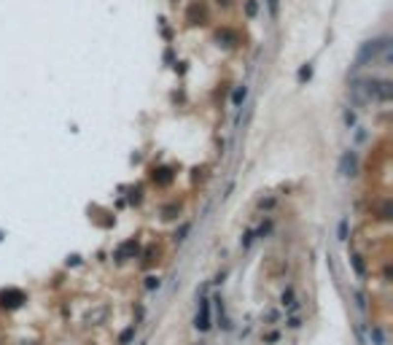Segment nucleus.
Segmentation results:
<instances>
[{
	"mask_svg": "<svg viewBox=\"0 0 393 345\" xmlns=\"http://www.w3.org/2000/svg\"><path fill=\"white\" fill-rule=\"evenodd\" d=\"M253 240H256V232H245V238H242V248H248Z\"/></svg>",
	"mask_w": 393,
	"mask_h": 345,
	"instance_id": "obj_21",
	"label": "nucleus"
},
{
	"mask_svg": "<svg viewBox=\"0 0 393 345\" xmlns=\"http://www.w3.org/2000/svg\"><path fill=\"white\" fill-rule=\"evenodd\" d=\"M339 240H347V218L339 221Z\"/></svg>",
	"mask_w": 393,
	"mask_h": 345,
	"instance_id": "obj_20",
	"label": "nucleus"
},
{
	"mask_svg": "<svg viewBox=\"0 0 393 345\" xmlns=\"http://www.w3.org/2000/svg\"><path fill=\"white\" fill-rule=\"evenodd\" d=\"M391 81H380V100H391V95H393V89H391Z\"/></svg>",
	"mask_w": 393,
	"mask_h": 345,
	"instance_id": "obj_13",
	"label": "nucleus"
},
{
	"mask_svg": "<svg viewBox=\"0 0 393 345\" xmlns=\"http://www.w3.org/2000/svg\"><path fill=\"white\" fill-rule=\"evenodd\" d=\"M245 97H248V86H245V84L235 86V95H232V105H235V108H240L242 103H245Z\"/></svg>",
	"mask_w": 393,
	"mask_h": 345,
	"instance_id": "obj_9",
	"label": "nucleus"
},
{
	"mask_svg": "<svg viewBox=\"0 0 393 345\" xmlns=\"http://www.w3.org/2000/svg\"><path fill=\"white\" fill-rule=\"evenodd\" d=\"M132 337H135V324L129 326V329H124V332H121V337H119V345H127L129 340H132Z\"/></svg>",
	"mask_w": 393,
	"mask_h": 345,
	"instance_id": "obj_15",
	"label": "nucleus"
},
{
	"mask_svg": "<svg viewBox=\"0 0 393 345\" xmlns=\"http://www.w3.org/2000/svg\"><path fill=\"white\" fill-rule=\"evenodd\" d=\"M350 262H353V270H356L358 278H366V264H363V259L361 256H353Z\"/></svg>",
	"mask_w": 393,
	"mask_h": 345,
	"instance_id": "obj_11",
	"label": "nucleus"
},
{
	"mask_svg": "<svg viewBox=\"0 0 393 345\" xmlns=\"http://www.w3.org/2000/svg\"><path fill=\"white\" fill-rule=\"evenodd\" d=\"M202 19H205V8L199 3H194L189 8V22H191V25H202Z\"/></svg>",
	"mask_w": 393,
	"mask_h": 345,
	"instance_id": "obj_10",
	"label": "nucleus"
},
{
	"mask_svg": "<svg viewBox=\"0 0 393 345\" xmlns=\"http://www.w3.org/2000/svg\"><path fill=\"white\" fill-rule=\"evenodd\" d=\"M146 289H148V291L159 289V278H153V275H151V278H146Z\"/></svg>",
	"mask_w": 393,
	"mask_h": 345,
	"instance_id": "obj_19",
	"label": "nucleus"
},
{
	"mask_svg": "<svg viewBox=\"0 0 393 345\" xmlns=\"http://www.w3.org/2000/svg\"><path fill=\"white\" fill-rule=\"evenodd\" d=\"M215 41H218V46H235L240 38H237V33H232V30H218L215 33Z\"/></svg>",
	"mask_w": 393,
	"mask_h": 345,
	"instance_id": "obj_8",
	"label": "nucleus"
},
{
	"mask_svg": "<svg viewBox=\"0 0 393 345\" xmlns=\"http://www.w3.org/2000/svg\"><path fill=\"white\" fill-rule=\"evenodd\" d=\"M186 235H189V224H183V227H181L178 232H175V240H183Z\"/></svg>",
	"mask_w": 393,
	"mask_h": 345,
	"instance_id": "obj_22",
	"label": "nucleus"
},
{
	"mask_svg": "<svg viewBox=\"0 0 393 345\" xmlns=\"http://www.w3.org/2000/svg\"><path fill=\"white\" fill-rule=\"evenodd\" d=\"M345 122H347V127H353V124H356V113L347 111V113H345Z\"/></svg>",
	"mask_w": 393,
	"mask_h": 345,
	"instance_id": "obj_24",
	"label": "nucleus"
},
{
	"mask_svg": "<svg viewBox=\"0 0 393 345\" xmlns=\"http://www.w3.org/2000/svg\"><path fill=\"white\" fill-rule=\"evenodd\" d=\"M280 305H283L286 310H291V313H296V310H299V302H296V294H294L291 286H288V289L280 294Z\"/></svg>",
	"mask_w": 393,
	"mask_h": 345,
	"instance_id": "obj_7",
	"label": "nucleus"
},
{
	"mask_svg": "<svg viewBox=\"0 0 393 345\" xmlns=\"http://www.w3.org/2000/svg\"><path fill=\"white\" fill-rule=\"evenodd\" d=\"M312 78V68L310 65H302L299 68V81H310Z\"/></svg>",
	"mask_w": 393,
	"mask_h": 345,
	"instance_id": "obj_16",
	"label": "nucleus"
},
{
	"mask_svg": "<svg viewBox=\"0 0 393 345\" xmlns=\"http://www.w3.org/2000/svg\"><path fill=\"white\" fill-rule=\"evenodd\" d=\"M138 251H140L138 240H127V243H121V245L116 248V262H127V259H135V256H138Z\"/></svg>",
	"mask_w": 393,
	"mask_h": 345,
	"instance_id": "obj_4",
	"label": "nucleus"
},
{
	"mask_svg": "<svg viewBox=\"0 0 393 345\" xmlns=\"http://www.w3.org/2000/svg\"><path fill=\"white\" fill-rule=\"evenodd\" d=\"M151 178L159 183V186H167V183H173V170H170V168H153Z\"/></svg>",
	"mask_w": 393,
	"mask_h": 345,
	"instance_id": "obj_6",
	"label": "nucleus"
},
{
	"mask_svg": "<svg viewBox=\"0 0 393 345\" xmlns=\"http://www.w3.org/2000/svg\"><path fill=\"white\" fill-rule=\"evenodd\" d=\"M286 326H288V329H299V326H302V315H299V313H291V315L286 318Z\"/></svg>",
	"mask_w": 393,
	"mask_h": 345,
	"instance_id": "obj_14",
	"label": "nucleus"
},
{
	"mask_svg": "<svg viewBox=\"0 0 393 345\" xmlns=\"http://www.w3.org/2000/svg\"><path fill=\"white\" fill-rule=\"evenodd\" d=\"M27 297H25V291L22 289H3L0 291V308L3 310H16V308H22V302H25Z\"/></svg>",
	"mask_w": 393,
	"mask_h": 345,
	"instance_id": "obj_1",
	"label": "nucleus"
},
{
	"mask_svg": "<svg viewBox=\"0 0 393 345\" xmlns=\"http://www.w3.org/2000/svg\"><path fill=\"white\" fill-rule=\"evenodd\" d=\"M356 168H358L356 151H345L342 159H339V172H342V175H356Z\"/></svg>",
	"mask_w": 393,
	"mask_h": 345,
	"instance_id": "obj_5",
	"label": "nucleus"
},
{
	"mask_svg": "<svg viewBox=\"0 0 393 345\" xmlns=\"http://www.w3.org/2000/svg\"><path fill=\"white\" fill-rule=\"evenodd\" d=\"M256 11H259V3H256V0H248V5H245V14H248V16H256Z\"/></svg>",
	"mask_w": 393,
	"mask_h": 345,
	"instance_id": "obj_18",
	"label": "nucleus"
},
{
	"mask_svg": "<svg viewBox=\"0 0 393 345\" xmlns=\"http://www.w3.org/2000/svg\"><path fill=\"white\" fill-rule=\"evenodd\" d=\"M377 51H380V43L377 41H366L361 46V51H358V57H356V68H361V65H366L369 60H374L377 57Z\"/></svg>",
	"mask_w": 393,
	"mask_h": 345,
	"instance_id": "obj_3",
	"label": "nucleus"
},
{
	"mask_svg": "<svg viewBox=\"0 0 393 345\" xmlns=\"http://www.w3.org/2000/svg\"><path fill=\"white\" fill-rule=\"evenodd\" d=\"M224 3H229V0H224Z\"/></svg>",
	"mask_w": 393,
	"mask_h": 345,
	"instance_id": "obj_25",
	"label": "nucleus"
},
{
	"mask_svg": "<svg viewBox=\"0 0 393 345\" xmlns=\"http://www.w3.org/2000/svg\"><path fill=\"white\" fill-rule=\"evenodd\" d=\"M105 315H108V310H105V308H97L94 313H89V315H87V321H89V324H97V321H102Z\"/></svg>",
	"mask_w": 393,
	"mask_h": 345,
	"instance_id": "obj_12",
	"label": "nucleus"
},
{
	"mask_svg": "<svg viewBox=\"0 0 393 345\" xmlns=\"http://www.w3.org/2000/svg\"><path fill=\"white\" fill-rule=\"evenodd\" d=\"M267 3H270V11H272V14H277V11H280V0H267Z\"/></svg>",
	"mask_w": 393,
	"mask_h": 345,
	"instance_id": "obj_23",
	"label": "nucleus"
},
{
	"mask_svg": "<svg viewBox=\"0 0 393 345\" xmlns=\"http://www.w3.org/2000/svg\"><path fill=\"white\" fill-rule=\"evenodd\" d=\"M162 213H164V218H175V216H178V205H167Z\"/></svg>",
	"mask_w": 393,
	"mask_h": 345,
	"instance_id": "obj_17",
	"label": "nucleus"
},
{
	"mask_svg": "<svg viewBox=\"0 0 393 345\" xmlns=\"http://www.w3.org/2000/svg\"><path fill=\"white\" fill-rule=\"evenodd\" d=\"M194 326L199 332H208L210 329V300H208V297H199L197 313H194Z\"/></svg>",
	"mask_w": 393,
	"mask_h": 345,
	"instance_id": "obj_2",
	"label": "nucleus"
}]
</instances>
